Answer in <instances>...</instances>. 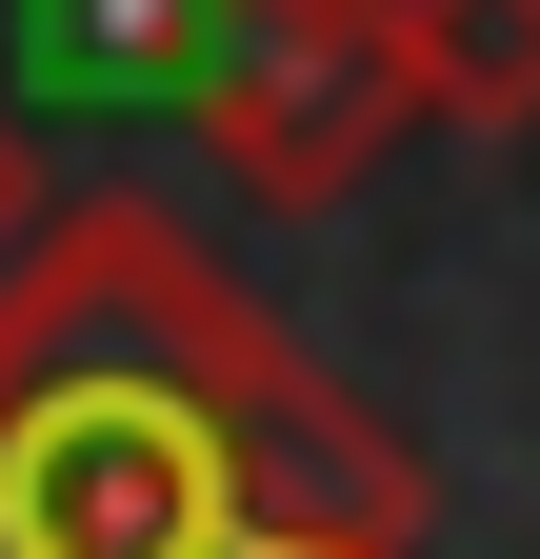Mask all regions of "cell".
I'll return each mask as SVG.
<instances>
[{"instance_id":"obj_1","label":"cell","mask_w":540,"mask_h":559,"mask_svg":"<svg viewBox=\"0 0 540 559\" xmlns=\"http://www.w3.org/2000/svg\"><path fill=\"white\" fill-rule=\"evenodd\" d=\"M260 320L200 221L40 200L0 260V559H260L240 520V360Z\"/></svg>"},{"instance_id":"obj_4","label":"cell","mask_w":540,"mask_h":559,"mask_svg":"<svg viewBox=\"0 0 540 559\" xmlns=\"http://www.w3.org/2000/svg\"><path fill=\"white\" fill-rule=\"evenodd\" d=\"M180 40H200V0H21L40 100H180Z\"/></svg>"},{"instance_id":"obj_3","label":"cell","mask_w":540,"mask_h":559,"mask_svg":"<svg viewBox=\"0 0 540 559\" xmlns=\"http://www.w3.org/2000/svg\"><path fill=\"white\" fill-rule=\"evenodd\" d=\"M400 21V100L460 120V140H520L540 120V0H380Z\"/></svg>"},{"instance_id":"obj_2","label":"cell","mask_w":540,"mask_h":559,"mask_svg":"<svg viewBox=\"0 0 540 559\" xmlns=\"http://www.w3.org/2000/svg\"><path fill=\"white\" fill-rule=\"evenodd\" d=\"M161 120H200L260 200H361V160L421 100H400V21L380 0H200Z\"/></svg>"},{"instance_id":"obj_5","label":"cell","mask_w":540,"mask_h":559,"mask_svg":"<svg viewBox=\"0 0 540 559\" xmlns=\"http://www.w3.org/2000/svg\"><path fill=\"white\" fill-rule=\"evenodd\" d=\"M21 240H40V140L0 120V260H21Z\"/></svg>"}]
</instances>
